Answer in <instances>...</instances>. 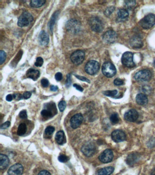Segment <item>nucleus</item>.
I'll list each match as a JSON object with an SVG mask.
<instances>
[{
    "mask_svg": "<svg viewBox=\"0 0 155 175\" xmlns=\"http://www.w3.org/2000/svg\"><path fill=\"white\" fill-rule=\"evenodd\" d=\"M103 93L105 96H109V97H113V96H116L117 94V91L116 90L105 91Z\"/></svg>",
    "mask_w": 155,
    "mask_h": 175,
    "instance_id": "31",
    "label": "nucleus"
},
{
    "mask_svg": "<svg viewBox=\"0 0 155 175\" xmlns=\"http://www.w3.org/2000/svg\"><path fill=\"white\" fill-rule=\"evenodd\" d=\"M40 73L38 70L35 69H29L27 72L26 75L29 78H31L34 81L37 80L40 76Z\"/></svg>",
    "mask_w": 155,
    "mask_h": 175,
    "instance_id": "19",
    "label": "nucleus"
},
{
    "mask_svg": "<svg viewBox=\"0 0 155 175\" xmlns=\"http://www.w3.org/2000/svg\"><path fill=\"white\" fill-rule=\"evenodd\" d=\"M31 95V92L27 91L25 92L23 94V98L25 99H28L29 98H30Z\"/></svg>",
    "mask_w": 155,
    "mask_h": 175,
    "instance_id": "46",
    "label": "nucleus"
},
{
    "mask_svg": "<svg viewBox=\"0 0 155 175\" xmlns=\"http://www.w3.org/2000/svg\"><path fill=\"white\" fill-rule=\"evenodd\" d=\"M10 124H11V123L9 122V121H6L3 124L1 125V129H6L8 128L9 126H10Z\"/></svg>",
    "mask_w": 155,
    "mask_h": 175,
    "instance_id": "45",
    "label": "nucleus"
},
{
    "mask_svg": "<svg viewBox=\"0 0 155 175\" xmlns=\"http://www.w3.org/2000/svg\"><path fill=\"white\" fill-rule=\"evenodd\" d=\"M130 44L134 48H140L143 46V42L141 37L138 36H132L130 40Z\"/></svg>",
    "mask_w": 155,
    "mask_h": 175,
    "instance_id": "17",
    "label": "nucleus"
},
{
    "mask_svg": "<svg viewBox=\"0 0 155 175\" xmlns=\"http://www.w3.org/2000/svg\"><path fill=\"white\" fill-rule=\"evenodd\" d=\"M152 77V73L150 70H143L137 72L134 75V78L139 82H146L149 81Z\"/></svg>",
    "mask_w": 155,
    "mask_h": 175,
    "instance_id": "5",
    "label": "nucleus"
},
{
    "mask_svg": "<svg viewBox=\"0 0 155 175\" xmlns=\"http://www.w3.org/2000/svg\"><path fill=\"white\" fill-rule=\"evenodd\" d=\"M118 17L121 20H124L128 17L129 13L126 9H121L117 13Z\"/></svg>",
    "mask_w": 155,
    "mask_h": 175,
    "instance_id": "25",
    "label": "nucleus"
},
{
    "mask_svg": "<svg viewBox=\"0 0 155 175\" xmlns=\"http://www.w3.org/2000/svg\"><path fill=\"white\" fill-rule=\"evenodd\" d=\"M59 161L61 162L65 163L69 160L68 157L65 155H61L58 158Z\"/></svg>",
    "mask_w": 155,
    "mask_h": 175,
    "instance_id": "36",
    "label": "nucleus"
},
{
    "mask_svg": "<svg viewBox=\"0 0 155 175\" xmlns=\"http://www.w3.org/2000/svg\"><path fill=\"white\" fill-rule=\"evenodd\" d=\"M73 86L76 88V89L78 90L79 91L83 92V89L81 87V86H79V85H77V84H74L73 85Z\"/></svg>",
    "mask_w": 155,
    "mask_h": 175,
    "instance_id": "48",
    "label": "nucleus"
},
{
    "mask_svg": "<svg viewBox=\"0 0 155 175\" xmlns=\"http://www.w3.org/2000/svg\"><path fill=\"white\" fill-rule=\"evenodd\" d=\"M142 91L146 94H149L151 92V88L149 86H144L142 87Z\"/></svg>",
    "mask_w": 155,
    "mask_h": 175,
    "instance_id": "41",
    "label": "nucleus"
},
{
    "mask_svg": "<svg viewBox=\"0 0 155 175\" xmlns=\"http://www.w3.org/2000/svg\"><path fill=\"white\" fill-rule=\"evenodd\" d=\"M76 77V78L79 79V80H81V81H85V82H87V83H90V81L87 78L83 76H81L77 75H75Z\"/></svg>",
    "mask_w": 155,
    "mask_h": 175,
    "instance_id": "43",
    "label": "nucleus"
},
{
    "mask_svg": "<svg viewBox=\"0 0 155 175\" xmlns=\"http://www.w3.org/2000/svg\"><path fill=\"white\" fill-rule=\"evenodd\" d=\"M13 96L14 98L16 99H17L18 100H20V99L23 98V95H21V94H14Z\"/></svg>",
    "mask_w": 155,
    "mask_h": 175,
    "instance_id": "50",
    "label": "nucleus"
},
{
    "mask_svg": "<svg viewBox=\"0 0 155 175\" xmlns=\"http://www.w3.org/2000/svg\"><path fill=\"white\" fill-rule=\"evenodd\" d=\"M54 131H55V128L54 127L52 126H49L46 127L45 131V133L46 135L50 136V135H52V134L54 133Z\"/></svg>",
    "mask_w": 155,
    "mask_h": 175,
    "instance_id": "33",
    "label": "nucleus"
},
{
    "mask_svg": "<svg viewBox=\"0 0 155 175\" xmlns=\"http://www.w3.org/2000/svg\"><path fill=\"white\" fill-rule=\"evenodd\" d=\"M83 115L80 113L73 116L70 120L71 127L73 129L78 128L83 122Z\"/></svg>",
    "mask_w": 155,
    "mask_h": 175,
    "instance_id": "14",
    "label": "nucleus"
},
{
    "mask_svg": "<svg viewBox=\"0 0 155 175\" xmlns=\"http://www.w3.org/2000/svg\"><path fill=\"white\" fill-rule=\"evenodd\" d=\"M89 24L92 30L97 32H101L104 25L101 21L97 17H92L89 21Z\"/></svg>",
    "mask_w": 155,
    "mask_h": 175,
    "instance_id": "3",
    "label": "nucleus"
},
{
    "mask_svg": "<svg viewBox=\"0 0 155 175\" xmlns=\"http://www.w3.org/2000/svg\"><path fill=\"white\" fill-rule=\"evenodd\" d=\"M124 3L125 6L128 9L132 8L136 5L135 1H125Z\"/></svg>",
    "mask_w": 155,
    "mask_h": 175,
    "instance_id": "32",
    "label": "nucleus"
},
{
    "mask_svg": "<svg viewBox=\"0 0 155 175\" xmlns=\"http://www.w3.org/2000/svg\"><path fill=\"white\" fill-rule=\"evenodd\" d=\"M100 69V64L98 62L91 60L87 63L85 68L86 72L90 75H94L97 74Z\"/></svg>",
    "mask_w": 155,
    "mask_h": 175,
    "instance_id": "9",
    "label": "nucleus"
},
{
    "mask_svg": "<svg viewBox=\"0 0 155 175\" xmlns=\"http://www.w3.org/2000/svg\"><path fill=\"white\" fill-rule=\"evenodd\" d=\"M148 101L147 96L143 93H139L136 96V102L139 105H146L148 103Z\"/></svg>",
    "mask_w": 155,
    "mask_h": 175,
    "instance_id": "20",
    "label": "nucleus"
},
{
    "mask_svg": "<svg viewBox=\"0 0 155 175\" xmlns=\"http://www.w3.org/2000/svg\"><path fill=\"white\" fill-rule=\"evenodd\" d=\"M112 138L114 142L118 143L124 141L126 139L125 133L121 130H115L112 133Z\"/></svg>",
    "mask_w": 155,
    "mask_h": 175,
    "instance_id": "13",
    "label": "nucleus"
},
{
    "mask_svg": "<svg viewBox=\"0 0 155 175\" xmlns=\"http://www.w3.org/2000/svg\"><path fill=\"white\" fill-rule=\"evenodd\" d=\"M66 26L67 30L72 33H78L81 30V23L76 20H70L67 22Z\"/></svg>",
    "mask_w": 155,
    "mask_h": 175,
    "instance_id": "8",
    "label": "nucleus"
},
{
    "mask_svg": "<svg viewBox=\"0 0 155 175\" xmlns=\"http://www.w3.org/2000/svg\"><path fill=\"white\" fill-rule=\"evenodd\" d=\"M33 21V17L28 12H24L18 20L17 25L20 27H27L30 25Z\"/></svg>",
    "mask_w": 155,
    "mask_h": 175,
    "instance_id": "2",
    "label": "nucleus"
},
{
    "mask_svg": "<svg viewBox=\"0 0 155 175\" xmlns=\"http://www.w3.org/2000/svg\"><path fill=\"white\" fill-rule=\"evenodd\" d=\"M113 158V151L110 149L105 150L99 157L100 161L105 163L112 162Z\"/></svg>",
    "mask_w": 155,
    "mask_h": 175,
    "instance_id": "12",
    "label": "nucleus"
},
{
    "mask_svg": "<svg viewBox=\"0 0 155 175\" xmlns=\"http://www.w3.org/2000/svg\"><path fill=\"white\" fill-rule=\"evenodd\" d=\"M6 53L4 51L1 50L0 51V64L2 65L5 61L6 59Z\"/></svg>",
    "mask_w": 155,
    "mask_h": 175,
    "instance_id": "34",
    "label": "nucleus"
},
{
    "mask_svg": "<svg viewBox=\"0 0 155 175\" xmlns=\"http://www.w3.org/2000/svg\"><path fill=\"white\" fill-rule=\"evenodd\" d=\"M27 131V125L25 124L21 123L19 125L18 128L17 134L19 136L24 135Z\"/></svg>",
    "mask_w": 155,
    "mask_h": 175,
    "instance_id": "27",
    "label": "nucleus"
},
{
    "mask_svg": "<svg viewBox=\"0 0 155 175\" xmlns=\"http://www.w3.org/2000/svg\"><path fill=\"white\" fill-rule=\"evenodd\" d=\"M65 139V134L63 131H59L56 134L55 136V140L59 145H62L64 142Z\"/></svg>",
    "mask_w": 155,
    "mask_h": 175,
    "instance_id": "24",
    "label": "nucleus"
},
{
    "mask_svg": "<svg viewBox=\"0 0 155 175\" xmlns=\"http://www.w3.org/2000/svg\"><path fill=\"white\" fill-rule=\"evenodd\" d=\"M140 156L138 153H132L128 156L127 162L129 165H132L138 161Z\"/></svg>",
    "mask_w": 155,
    "mask_h": 175,
    "instance_id": "22",
    "label": "nucleus"
},
{
    "mask_svg": "<svg viewBox=\"0 0 155 175\" xmlns=\"http://www.w3.org/2000/svg\"><path fill=\"white\" fill-rule=\"evenodd\" d=\"M19 117L22 119H25L28 118L27 111L26 110H23L20 111L19 114Z\"/></svg>",
    "mask_w": 155,
    "mask_h": 175,
    "instance_id": "39",
    "label": "nucleus"
},
{
    "mask_svg": "<svg viewBox=\"0 0 155 175\" xmlns=\"http://www.w3.org/2000/svg\"><path fill=\"white\" fill-rule=\"evenodd\" d=\"M41 115L43 117L45 118L52 117L53 116L52 111L48 109H43L41 112Z\"/></svg>",
    "mask_w": 155,
    "mask_h": 175,
    "instance_id": "30",
    "label": "nucleus"
},
{
    "mask_svg": "<svg viewBox=\"0 0 155 175\" xmlns=\"http://www.w3.org/2000/svg\"><path fill=\"white\" fill-rule=\"evenodd\" d=\"M124 82L123 80L119 78H116L114 81V84L116 86H122V85L124 84Z\"/></svg>",
    "mask_w": 155,
    "mask_h": 175,
    "instance_id": "40",
    "label": "nucleus"
},
{
    "mask_svg": "<svg viewBox=\"0 0 155 175\" xmlns=\"http://www.w3.org/2000/svg\"><path fill=\"white\" fill-rule=\"evenodd\" d=\"M23 172V166L20 164L12 165L8 171V175H21Z\"/></svg>",
    "mask_w": 155,
    "mask_h": 175,
    "instance_id": "16",
    "label": "nucleus"
},
{
    "mask_svg": "<svg viewBox=\"0 0 155 175\" xmlns=\"http://www.w3.org/2000/svg\"><path fill=\"white\" fill-rule=\"evenodd\" d=\"M58 88L57 86H52L50 88V89L51 91H56L57 90Z\"/></svg>",
    "mask_w": 155,
    "mask_h": 175,
    "instance_id": "52",
    "label": "nucleus"
},
{
    "mask_svg": "<svg viewBox=\"0 0 155 175\" xmlns=\"http://www.w3.org/2000/svg\"><path fill=\"white\" fill-rule=\"evenodd\" d=\"M55 78L57 81H60L62 79V74L61 73H57L55 75Z\"/></svg>",
    "mask_w": 155,
    "mask_h": 175,
    "instance_id": "47",
    "label": "nucleus"
},
{
    "mask_svg": "<svg viewBox=\"0 0 155 175\" xmlns=\"http://www.w3.org/2000/svg\"><path fill=\"white\" fill-rule=\"evenodd\" d=\"M81 151L87 157H92L96 152V146L93 142L89 141L84 144Z\"/></svg>",
    "mask_w": 155,
    "mask_h": 175,
    "instance_id": "6",
    "label": "nucleus"
},
{
    "mask_svg": "<svg viewBox=\"0 0 155 175\" xmlns=\"http://www.w3.org/2000/svg\"><path fill=\"white\" fill-rule=\"evenodd\" d=\"M58 15V12H55V13L53 14L52 17H51V20H50V22H49V27H50V30H51L52 32V31H53V28H54L56 20H57V18Z\"/></svg>",
    "mask_w": 155,
    "mask_h": 175,
    "instance_id": "28",
    "label": "nucleus"
},
{
    "mask_svg": "<svg viewBox=\"0 0 155 175\" xmlns=\"http://www.w3.org/2000/svg\"><path fill=\"white\" fill-rule=\"evenodd\" d=\"M102 72L104 75L107 78H112L116 74V70L114 65L111 63H105L102 66Z\"/></svg>",
    "mask_w": 155,
    "mask_h": 175,
    "instance_id": "4",
    "label": "nucleus"
},
{
    "mask_svg": "<svg viewBox=\"0 0 155 175\" xmlns=\"http://www.w3.org/2000/svg\"><path fill=\"white\" fill-rule=\"evenodd\" d=\"M110 121L113 124L118 123L119 121V115L117 113H114L110 117Z\"/></svg>",
    "mask_w": 155,
    "mask_h": 175,
    "instance_id": "29",
    "label": "nucleus"
},
{
    "mask_svg": "<svg viewBox=\"0 0 155 175\" xmlns=\"http://www.w3.org/2000/svg\"><path fill=\"white\" fill-rule=\"evenodd\" d=\"M13 96L12 94H8L6 96V100L7 101H13Z\"/></svg>",
    "mask_w": 155,
    "mask_h": 175,
    "instance_id": "51",
    "label": "nucleus"
},
{
    "mask_svg": "<svg viewBox=\"0 0 155 175\" xmlns=\"http://www.w3.org/2000/svg\"><path fill=\"white\" fill-rule=\"evenodd\" d=\"M43 64V59L42 57H38L36 58V61L35 63V65L36 67H41Z\"/></svg>",
    "mask_w": 155,
    "mask_h": 175,
    "instance_id": "35",
    "label": "nucleus"
},
{
    "mask_svg": "<svg viewBox=\"0 0 155 175\" xmlns=\"http://www.w3.org/2000/svg\"><path fill=\"white\" fill-rule=\"evenodd\" d=\"M41 84L43 87H47L49 86V81H48V79H46V78H43L41 80Z\"/></svg>",
    "mask_w": 155,
    "mask_h": 175,
    "instance_id": "42",
    "label": "nucleus"
},
{
    "mask_svg": "<svg viewBox=\"0 0 155 175\" xmlns=\"http://www.w3.org/2000/svg\"><path fill=\"white\" fill-rule=\"evenodd\" d=\"M102 38L105 43L108 44H113L117 40V35L114 31H108L103 34Z\"/></svg>",
    "mask_w": 155,
    "mask_h": 175,
    "instance_id": "11",
    "label": "nucleus"
},
{
    "mask_svg": "<svg viewBox=\"0 0 155 175\" xmlns=\"http://www.w3.org/2000/svg\"><path fill=\"white\" fill-rule=\"evenodd\" d=\"M72 79H71V74H68L67 75V79L66 81V86L67 87H69L71 86V83H72Z\"/></svg>",
    "mask_w": 155,
    "mask_h": 175,
    "instance_id": "44",
    "label": "nucleus"
},
{
    "mask_svg": "<svg viewBox=\"0 0 155 175\" xmlns=\"http://www.w3.org/2000/svg\"><path fill=\"white\" fill-rule=\"evenodd\" d=\"M38 175H51L50 173L46 170H43L39 173Z\"/></svg>",
    "mask_w": 155,
    "mask_h": 175,
    "instance_id": "49",
    "label": "nucleus"
},
{
    "mask_svg": "<svg viewBox=\"0 0 155 175\" xmlns=\"http://www.w3.org/2000/svg\"><path fill=\"white\" fill-rule=\"evenodd\" d=\"M66 107V103L65 101H61L58 104V108L61 112H63Z\"/></svg>",
    "mask_w": 155,
    "mask_h": 175,
    "instance_id": "37",
    "label": "nucleus"
},
{
    "mask_svg": "<svg viewBox=\"0 0 155 175\" xmlns=\"http://www.w3.org/2000/svg\"><path fill=\"white\" fill-rule=\"evenodd\" d=\"M9 163V159L8 157L3 154L0 155V168L4 170L8 166Z\"/></svg>",
    "mask_w": 155,
    "mask_h": 175,
    "instance_id": "21",
    "label": "nucleus"
},
{
    "mask_svg": "<svg viewBox=\"0 0 155 175\" xmlns=\"http://www.w3.org/2000/svg\"><path fill=\"white\" fill-rule=\"evenodd\" d=\"M138 112L135 109H131L125 113L124 119L129 122H135L138 120Z\"/></svg>",
    "mask_w": 155,
    "mask_h": 175,
    "instance_id": "15",
    "label": "nucleus"
},
{
    "mask_svg": "<svg viewBox=\"0 0 155 175\" xmlns=\"http://www.w3.org/2000/svg\"><path fill=\"white\" fill-rule=\"evenodd\" d=\"M38 42L41 45L45 46L48 44L49 42V36L47 32L44 31H42L39 33L38 36Z\"/></svg>",
    "mask_w": 155,
    "mask_h": 175,
    "instance_id": "18",
    "label": "nucleus"
},
{
    "mask_svg": "<svg viewBox=\"0 0 155 175\" xmlns=\"http://www.w3.org/2000/svg\"><path fill=\"white\" fill-rule=\"evenodd\" d=\"M85 57V53L82 50H77L72 53L70 59L72 62L75 64L78 65L83 63Z\"/></svg>",
    "mask_w": 155,
    "mask_h": 175,
    "instance_id": "10",
    "label": "nucleus"
},
{
    "mask_svg": "<svg viewBox=\"0 0 155 175\" xmlns=\"http://www.w3.org/2000/svg\"><path fill=\"white\" fill-rule=\"evenodd\" d=\"M46 2L45 0H33L31 2L30 5L34 8H39L44 5Z\"/></svg>",
    "mask_w": 155,
    "mask_h": 175,
    "instance_id": "26",
    "label": "nucleus"
},
{
    "mask_svg": "<svg viewBox=\"0 0 155 175\" xmlns=\"http://www.w3.org/2000/svg\"><path fill=\"white\" fill-rule=\"evenodd\" d=\"M140 26L145 29L152 28L155 24V15L153 14H149L143 18L140 21Z\"/></svg>",
    "mask_w": 155,
    "mask_h": 175,
    "instance_id": "1",
    "label": "nucleus"
},
{
    "mask_svg": "<svg viewBox=\"0 0 155 175\" xmlns=\"http://www.w3.org/2000/svg\"><path fill=\"white\" fill-rule=\"evenodd\" d=\"M121 62L123 65L129 68L135 67V63L133 61V54L131 52H127L123 53L121 58Z\"/></svg>",
    "mask_w": 155,
    "mask_h": 175,
    "instance_id": "7",
    "label": "nucleus"
},
{
    "mask_svg": "<svg viewBox=\"0 0 155 175\" xmlns=\"http://www.w3.org/2000/svg\"><path fill=\"white\" fill-rule=\"evenodd\" d=\"M151 175H155V168L152 171V173H151Z\"/></svg>",
    "mask_w": 155,
    "mask_h": 175,
    "instance_id": "53",
    "label": "nucleus"
},
{
    "mask_svg": "<svg viewBox=\"0 0 155 175\" xmlns=\"http://www.w3.org/2000/svg\"><path fill=\"white\" fill-rule=\"evenodd\" d=\"M114 10L115 8L113 6H111V7H108L105 12V14L106 16H110L112 14V13L114 12Z\"/></svg>",
    "mask_w": 155,
    "mask_h": 175,
    "instance_id": "38",
    "label": "nucleus"
},
{
    "mask_svg": "<svg viewBox=\"0 0 155 175\" xmlns=\"http://www.w3.org/2000/svg\"><path fill=\"white\" fill-rule=\"evenodd\" d=\"M114 168L112 166H108L100 169L98 172V175H110L113 173Z\"/></svg>",
    "mask_w": 155,
    "mask_h": 175,
    "instance_id": "23",
    "label": "nucleus"
}]
</instances>
